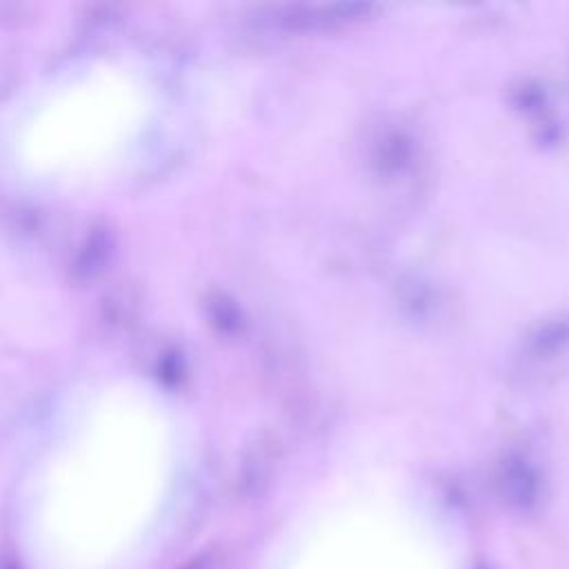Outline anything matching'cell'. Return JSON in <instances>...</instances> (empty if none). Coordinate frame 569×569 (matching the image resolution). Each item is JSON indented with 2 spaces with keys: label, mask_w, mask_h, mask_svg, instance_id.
<instances>
[{
  "label": "cell",
  "mask_w": 569,
  "mask_h": 569,
  "mask_svg": "<svg viewBox=\"0 0 569 569\" xmlns=\"http://www.w3.org/2000/svg\"><path fill=\"white\" fill-rule=\"evenodd\" d=\"M447 551H427L411 540L340 536L278 551L271 569H447Z\"/></svg>",
  "instance_id": "obj_1"
}]
</instances>
